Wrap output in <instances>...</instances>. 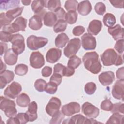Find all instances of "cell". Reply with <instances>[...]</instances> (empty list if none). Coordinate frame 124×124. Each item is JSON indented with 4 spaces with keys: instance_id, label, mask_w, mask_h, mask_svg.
<instances>
[{
    "instance_id": "cell-27",
    "label": "cell",
    "mask_w": 124,
    "mask_h": 124,
    "mask_svg": "<svg viewBox=\"0 0 124 124\" xmlns=\"http://www.w3.org/2000/svg\"><path fill=\"white\" fill-rule=\"evenodd\" d=\"M69 41V37L65 33H62L58 35L55 40L56 46L58 48H62Z\"/></svg>"
},
{
    "instance_id": "cell-40",
    "label": "cell",
    "mask_w": 124,
    "mask_h": 124,
    "mask_svg": "<svg viewBox=\"0 0 124 124\" xmlns=\"http://www.w3.org/2000/svg\"><path fill=\"white\" fill-rule=\"evenodd\" d=\"M18 124H25L29 121V118L26 113H19L15 117Z\"/></svg>"
},
{
    "instance_id": "cell-44",
    "label": "cell",
    "mask_w": 124,
    "mask_h": 124,
    "mask_svg": "<svg viewBox=\"0 0 124 124\" xmlns=\"http://www.w3.org/2000/svg\"><path fill=\"white\" fill-rule=\"evenodd\" d=\"M113 107V104L109 99H106L101 103L100 108L104 111H111Z\"/></svg>"
},
{
    "instance_id": "cell-31",
    "label": "cell",
    "mask_w": 124,
    "mask_h": 124,
    "mask_svg": "<svg viewBox=\"0 0 124 124\" xmlns=\"http://www.w3.org/2000/svg\"><path fill=\"white\" fill-rule=\"evenodd\" d=\"M103 22L105 26L110 27H112L116 22V20L114 15L111 13L106 14L103 18Z\"/></svg>"
},
{
    "instance_id": "cell-43",
    "label": "cell",
    "mask_w": 124,
    "mask_h": 124,
    "mask_svg": "<svg viewBox=\"0 0 124 124\" xmlns=\"http://www.w3.org/2000/svg\"><path fill=\"white\" fill-rule=\"evenodd\" d=\"M58 85L54 82L49 81L46 83L45 91L46 93L49 94H54L57 92Z\"/></svg>"
},
{
    "instance_id": "cell-17",
    "label": "cell",
    "mask_w": 124,
    "mask_h": 124,
    "mask_svg": "<svg viewBox=\"0 0 124 124\" xmlns=\"http://www.w3.org/2000/svg\"><path fill=\"white\" fill-rule=\"evenodd\" d=\"M100 83L103 86H108L111 84L115 80V75L113 72L109 71L101 73L98 76Z\"/></svg>"
},
{
    "instance_id": "cell-55",
    "label": "cell",
    "mask_w": 124,
    "mask_h": 124,
    "mask_svg": "<svg viewBox=\"0 0 124 124\" xmlns=\"http://www.w3.org/2000/svg\"><path fill=\"white\" fill-rule=\"evenodd\" d=\"M111 4L116 8H123L124 1L122 0H109Z\"/></svg>"
},
{
    "instance_id": "cell-12",
    "label": "cell",
    "mask_w": 124,
    "mask_h": 124,
    "mask_svg": "<svg viewBox=\"0 0 124 124\" xmlns=\"http://www.w3.org/2000/svg\"><path fill=\"white\" fill-rule=\"evenodd\" d=\"M100 123L93 119H88L87 117H84L81 114H77L74 116L71 117L70 118L65 119L62 122V124H96Z\"/></svg>"
},
{
    "instance_id": "cell-38",
    "label": "cell",
    "mask_w": 124,
    "mask_h": 124,
    "mask_svg": "<svg viewBox=\"0 0 124 124\" xmlns=\"http://www.w3.org/2000/svg\"><path fill=\"white\" fill-rule=\"evenodd\" d=\"M78 5V2L76 0H66L64 4V7L68 11H76L77 9Z\"/></svg>"
},
{
    "instance_id": "cell-48",
    "label": "cell",
    "mask_w": 124,
    "mask_h": 124,
    "mask_svg": "<svg viewBox=\"0 0 124 124\" xmlns=\"http://www.w3.org/2000/svg\"><path fill=\"white\" fill-rule=\"evenodd\" d=\"M13 35V34L2 31L0 32V40L3 42H11Z\"/></svg>"
},
{
    "instance_id": "cell-54",
    "label": "cell",
    "mask_w": 124,
    "mask_h": 124,
    "mask_svg": "<svg viewBox=\"0 0 124 124\" xmlns=\"http://www.w3.org/2000/svg\"><path fill=\"white\" fill-rule=\"evenodd\" d=\"M52 72V68L49 66H45L42 70L41 73L42 76L44 77H48L50 76Z\"/></svg>"
},
{
    "instance_id": "cell-50",
    "label": "cell",
    "mask_w": 124,
    "mask_h": 124,
    "mask_svg": "<svg viewBox=\"0 0 124 124\" xmlns=\"http://www.w3.org/2000/svg\"><path fill=\"white\" fill-rule=\"evenodd\" d=\"M124 39H120L116 42L114 45V48L120 54H122L124 52Z\"/></svg>"
},
{
    "instance_id": "cell-34",
    "label": "cell",
    "mask_w": 124,
    "mask_h": 124,
    "mask_svg": "<svg viewBox=\"0 0 124 124\" xmlns=\"http://www.w3.org/2000/svg\"><path fill=\"white\" fill-rule=\"evenodd\" d=\"M67 23L64 19H59L53 26V31L56 33L64 31L67 27Z\"/></svg>"
},
{
    "instance_id": "cell-47",
    "label": "cell",
    "mask_w": 124,
    "mask_h": 124,
    "mask_svg": "<svg viewBox=\"0 0 124 124\" xmlns=\"http://www.w3.org/2000/svg\"><path fill=\"white\" fill-rule=\"evenodd\" d=\"M64 118V115L62 112H59L57 114L52 117L50 121V124H61L62 120Z\"/></svg>"
},
{
    "instance_id": "cell-24",
    "label": "cell",
    "mask_w": 124,
    "mask_h": 124,
    "mask_svg": "<svg viewBox=\"0 0 124 124\" xmlns=\"http://www.w3.org/2000/svg\"><path fill=\"white\" fill-rule=\"evenodd\" d=\"M42 19L41 16L34 15L29 19V27L33 30L37 31L40 29L43 26Z\"/></svg>"
},
{
    "instance_id": "cell-33",
    "label": "cell",
    "mask_w": 124,
    "mask_h": 124,
    "mask_svg": "<svg viewBox=\"0 0 124 124\" xmlns=\"http://www.w3.org/2000/svg\"><path fill=\"white\" fill-rule=\"evenodd\" d=\"M124 115L119 113H114L106 122V124H123Z\"/></svg>"
},
{
    "instance_id": "cell-23",
    "label": "cell",
    "mask_w": 124,
    "mask_h": 124,
    "mask_svg": "<svg viewBox=\"0 0 124 124\" xmlns=\"http://www.w3.org/2000/svg\"><path fill=\"white\" fill-rule=\"evenodd\" d=\"M92 7L91 2L89 0H84L78 3L77 10L78 13L81 16H87L92 11Z\"/></svg>"
},
{
    "instance_id": "cell-2",
    "label": "cell",
    "mask_w": 124,
    "mask_h": 124,
    "mask_svg": "<svg viewBox=\"0 0 124 124\" xmlns=\"http://www.w3.org/2000/svg\"><path fill=\"white\" fill-rule=\"evenodd\" d=\"M14 101L10 100L6 97L0 96V109L4 111L6 117L11 118L16 116L17 110Z\"/></svg>"
},
{
    "instance_id": "cell-26",
    "label": "cell",
    "mask_w": 124,
    "mask_h": 124,
    "mask_svg": "<svg viewBox=\"0 0 124 124\" xmlns=\"http://www.w3.org/2000/svg\"><path fill=\"white\" fill-rule=\"evenodd\" d=\"M43 20L45 25L48 27H52L57 22V17L54 13L48 12L44 15Z\"/></svg>"
},
{
    "instance_id": "cell-9",
    "label": "cell",
    "mask_w": 124,
    "mask_h": 124,
    "mask_svg": "<svg viewBox=\"0 0 124 124\" xmlns=\"http://www.w3.org/2000/svg\"><path fill=\"white\" fill-rule=\"evenodd\" d=\"M22 91L21 85L16 81L13 82L5 89L4 91V95L11 99H15Z\"/></svg>"
},
{
    "instance_id": "cell-35",
    "label": "cell",
    "mask_w": 124,
    "mask_h": 124,
    "mask_svg": "<svg viewBox=\"0 0 124 124\" xmlns=\"http://www.w3.org/2000/svg\"><path fill=\"white\" fill-rule=\"evenodd\" d=\"M81 63V59L76 55H74L70 58L68 61L67 66L73 69L77 68Z\"/></svg>"
},
{
    "instance_id": "cell-28",
    "label": "cell",
    "mask_w": 124,
    "mask_h": 124,
    "mask_svg": "<svg viewBox=\"0 0 124 124\" xmlns=\"http://www.w3.org/2000/svg\"><path fill=\"white\" fill-rule=\"evenodd\" d=\"M23 9V7H17L14 9L8 10L5 13L6 16L11 21H12L15 18L21 15Z\"/></svg>"
},
{
    "instance_id": "cell-39",
    "label": "cell",
    "mask_w": 124,
    "mask_h": 124,
    "mask_svg": "<svg viewBox=\"0 0 124 124\" xmlns=\"http://www.w3.org/2000/svg\"><path fill=\"white\" fill-rule=\"evenodd\" d=\"M46 85V82L45 80L39 78L35 81L34 86L37 91L39 92H43L45 91Z\"/></svg>"
},
{
    "instance_id": "cell-59",
    "label": "cell",
    "mask_w": 124,
    "mask_h": 124,
    "mask_svg": "<svg viewBox=\"0 0 124 124\" xmlns=\"http://www.w3.org/2000/svg\"><path fill=\"white\" fill-rule=\"evenodd\" d=\"M124 63V60H123V55H119V57H118V60L117 61L116 64V66H118Z\"/></svg>"
},
{
    "instance_id": "cell-1",
    "label": "cell",
    "mask_w": 124,
    "mask_h": 124,
    "mask_svg": "<svg viewBox=\"0 0 124 124\" xmlns=\"http://www.w3.org/2000/svg\"><path fill=\"white\" fill-rule=\"evenodd\" d=\"M85 68L93 74L99 73L102 68V65L99 59L98 54L95 51L86 53L82 57Z\"/></svg>"
},
{
    "instance_id": "cell-21",
    "label": "cell",
    "mask_w": 124,
    "mask_h": 124,
    "mask_svg": "<svg viewBox=\"0 0 124 124\" xmlns=\"http://www.w3.org/2000/svg\"><path fill=\"white\" fill-rule=\"evenodd\" d=\"M102 24L101 21L94 19L90 22L87 29L88 33L91 35H96L101 31Z\"/></svg>"
},
{
    "instance_id": "cell-22",
    "label": "cell",
    "mask_w": 124,
    "mask_h": 124,
    "mask_svg": "<svg viewBox=\"0 0 124 124\" xmlns=\"http://www.w3.org/2000/svg\"><path fill=\"white\" fill-rule=\"evenodd\" d=\"M17 58L18 55L13 51L12 48L8 49L4 56V62L8 65H15L17 62Z\"/></svg>"
},
{
    "instance_id": "cell-13",
    "label": "cell",
    "mask_w": 124,
    "mask_h": 124,
    "mask_svg": "<svg viewBox=\"0 0 124 124\" xmlns=\"http://www.w3.org/2000/svg\"><path fill=\"white\" fill-rule=\"evenodd\" d=\"M81 44L86 50H94L96 46V38L91 34L85 33L81 36Z\"/></svg>"
},
{
    "instance_id": "cell-11",
    "label": "cell",
    "mask_w": 124,
    "mask_h": 124,
    "mask_svg": "<svg viewBox=\"0 0 124 124\" xmlns=\"http://www.w3.org/2000/svg\"><path fill=\"white\" fill-rule=\"evenodd\" d=\"M45 63L44 56L39 51L33 52L30 57V64L35 69H39L44 65Z\"/></svg>"
},
{
    "instance_id": "cell-61",
    "label": "cell",
    "mask_w": 124,
    "mask_h": 124,
    "mask_svg": "<svg viewBox=\"0 0 124 124\" xmlns=\"http://www.w3.org/2000/svg\"><path fill=\"white\" fill-rule=\"evenodd\" d=\"M0 73H2L5 70V69L6 68V65L2 62L1 59H0Z\"/></svg>"
},
{
    "instance_id": "cell-4",
    "label": "cell",
    "mask_w": 124,
    "mask_h": 124,
    "mask_svg": "<svg viewBox=\"0 0 124 124\" xmlns=\"http://www.w3.org/2000/svg\"><path fill=\"white\" fill-rule=\"evenodd\" d=\"M48 43V39L43 37H37L33 35L29 36L27 39L28 47L32 50H37L45 46Z\"/></svg>"
},
{
    "instance_id": "cell-25",
    "label": "cell",
    "mask_w": 124,
    "mask_h": 124,
    "mask_svg": "<svg viewBox=\"0 0 124 124\" xmlns=\"http://www.w3.org/2000/svg\"><path fill=\"white\" fill-rule=\"evenodd\" d=\"M37 104L35 101L30 103L28 106L26 113L28 114L30 122H33L37 118Z\"/></svg>"
},
{
    "instance_id": "cell-58",
    "label": "cell",
    "mask_w": 124,
    "mask_h": 124,
    "mask_svg": "<svg viewBox=\"0 0 124 124\" xmlns=\"http://www.w3.org/2000/svg\"><path fill=\"white\" fill-rule=\"evenodd\" d=\"M75 69H73L72 68H71L70 67H68V66L66 67V72L65 74V77H70L72 76V75H74L75 73Z\"/></svg>"
},
{
    "instance_id": "cell-60",
    "label": "cell",
    "mask_w": 124,
    "mask_h": 124,
    "mask_svg": "<svg viewBox=\"0 0 124 124\" xmlns=\"http://www.w3.org/2000/svg\"><path fill=\"white\" fill-rule=\"evenodd\" d=\"M6 124H18V123L16 119V118L14 117H11L8 120H7L6 122Z\"/></svg>"
},
{
    "instance_id": "cell-30",
    "label": "cell",
    "mask_w": 124,
    "mask_h": 124,
    "mask_svg": "<svg viewBox=\"0 0 124 124\" xmlns=\"http://www.w3.org/2000/svg\"><path fill=\"white\" fill-rule=\"evenodd\" d=\"M19 0H0V8L1 10H7L11 8H15L19 5Z\"/></svg>"
},
{
    "instance_id": "cell-15",
    "label": "cell",
    "mask_w": 124,
    "mask_h": 124,
    "mask_svg": "<svg viewBox=\"0 0 124 124\" xmlns=\"http://www.w3.org/2000/svg\"><path fill=\"white\" fill-rule=\"evenodd\" d=\"M124 80H118L114 84L112 89L113 97L118 100H124Z\"/></svg>"
},
{
    "instance_id": "cell-52",
    "label": "cell",
    "mask_w": 124,
    "mask_h": 124,
    "mask_svg": "<svg viewBox=\"0 0 124 124\" xmlns=\"http://www.w3.org/2000/svg\"><path fill=\"white\" fill-rule=\"evenodd\" d=\"M85 31V28L82 26H76L72 31L73 34L75 36H80Z\"/></svg>"
},
{
    "instance_id": "cell-7",
    "label": "cell",
    "mask_w": 124,
    "mask_h": 124,
    "mask_svg": "<svg viewBox=\"0 0 124 124\" xmlns=\"http://www.w3.org/2000/svg\"><path fill=\"white\" fill-rule=\"evenodd\" d=\"M24 37L20 34L17 33L13 35L11 43L12 44V48L17 55L21 54L25 50V45Z\"/></svg>"
},
{
    "instance_id": "cell-10",
    "label": "cell",
    "mask_w": 124,
    "mask_h": 124,
    "mask_svg": "<svg viewBox=\"0 0 124 124\" xmlns=\"http://www.w3.org/2000/svg\"><path fill=\"white\" fill-rule=\"evenodd\" d=\"M81 108L83 113L87 117H88L89 118H96L99 115V108L88 102H86L83 103L82 106Z\"/></svg>"
},
{
    "instance_id": "cell-5",
    "label": "cell",
    "mask_w": 124,
    "mask_h": 124,
    "mask_svg": "<svg viewBox=\"0 0 124 124\" xmlns=\"http://www.w3.org/2000/svg\"><path fill=\"white\" fill-rule=\"evenodd\" d=\"M119 55L112 48L107 49L101 55V61L105 66L116 65Z\"/></svg>"
},
{
    "instance_id": "cell-3",
    "label": "cell",
    "mask_w": 124,
    "mask_h": 124,
    "mask_svg": "<svg viewBox=\"0 0 124 124\" xmlns=\"http://www.w3.org/2000/svg\"><path fill=\"white\" fill-rule=\"evenodd\" d=\"M27 20L26 18L19 16L13 23L4 26L2 28V31L11 34L20 31H24L27 27Z\"/></svg>"
},
{
    "instance_id": "cell-37",
    "label": "cell",
    "mask_w": 124,
    "mask_h": 124,
    "mask_svg": "<svg viewBox=\"0 0 124 124\" xmlns=\"http://www.w3.org/2000/svg\"><path fill=\"white\" fill-rule=\"evenodd\" d=\"M28 71V67L27 65L23 63L17 64L15 68V74L18 76L25 75Z\"/></svg>"
},
{
    "instance_id": "cell-53",
    "label": "cell",
    "mask_w": 124,
    "mask_h": 124,
    "mask_svg": "<svg viewBox=\"0 0 124 124\" xmlns=\"http://www.w3.org/2000/svg\"><path fill=\"white\" fill-rule=\"evenodd\" d=\"M54 13L56 15L57 19H63L64 18L65 15L66 14L64 10L61 7L59 8L58 10H57L54 12Z\"/></svg>"
},
{
    "instance_id": "cell-45",
    "label": "cell",
    "mask_w": 124,
    "mask_h": 124,
    "mask_svg": "<svg viewBox=\"0 0 124 124\" xmlns=\"http://www.w3.org/2000/svg\"><path fill=\"white\" fill-rule=\"evenodd\" d=\"M111 113H124V104L121 103H117L113 104V107L111 110Z\"/></svg>"
},
{
    "instance_id": "cell-41",
    "label": "cell",
    "mask_w": 124,
    "mask_h": 124,
    "mask_svg": "<svg viewBox=\"0 0 124 124\" xmlns=\"http://www.w3.org/2000/svg\"><path fill=\"white\" fill-rule=\"evenodd\" d=\"M96 90V84L94 82H90L86 83L84 86V91L85 93L89 95L93 94Z\"/></svg>"
},
{
    "instance_id": "cell-19",
    "label": "cell",
    "mask_w": 124,
    "mask_h": 124,
    "mask_svg": "<svg viewBox=\"0 0 124 124\" xmlns=\"http://www.w3.org/2000/svg\"><path fill=\"white\" fill-rule=\"evenodd\" d=\"M15 75L13 71L5 70L2 73H0V88L2 89L7 84L10 83L13 80Z\"/></svg>"
},
{
    "instance_id": "cell-57",
    "label": "cell",
    "mask_w": 124,
    "mask_h": 124,
    "mask_svg": "<svg viewBox=\"0 0 124 124\" xmlns=\"http://www.w3.org/2000/svg\"><path fill=\"white\" fill-rule=\"evenodd\" d=\"M0 56H2L3 54V53L5 52L7 50V45L5 43L0 42Z\"/></svg>"
},
{
    "instance_id": "cell-18",
    "label": "cell",
    "mask_w": 124,
    "mask_h": 124,
    "mask_svg": "<svg viewBox=\"0 0 124 124\" xmlns=\"http://www.w3.org/2000/svg\"><path fill=\"white\" fill-rule=\"evenodd\" d=\"M62 55L61 49L57 48H51L49 49L46 54V60L47 62L54 63L58 62Z\"/></svg>"
},
{
    "instance_id": "cell-62",
    "label": "cell",
    "mask_w": 124,
    "mask_h": 124,
    "mask_svg": "<svg viewBox=\"0 0 124 124\" xmlns=\"http://www.w3.org/2000/svg\"><path fill=\"white\" fill-rule=\"evenodd\" d=\"M31 0H21V2L24 5H29L31 3Z\"/></svg>"
},
{
    "instance_id": "cell-16",
    "label": "cell",
    "mask_w": 124,
    "mask_h": 124,
    "mask_svg": "<svg viewBox=\"0 0 124 124\" xmlns=\"http://www.w3.org/2000/svg\"><path fill=\"white\" fill-rule=\"evenodd\" d=\"M47 0H33L31 4L32 10L35 15L41 16L43 18L46 13L44 8L46 7Z\"/></svg>"
},
{
    "instance_id": "cell-20",
    "label": "cell",
    "mask_w": 124,
    "mask_h": 124,
    "mask_svg": "<svg viewBox=\"0 0 124 124\" xmlns=\"http://www.w3.org/2000/svg\"><path fill=\"white\" fill-rule=\"evenodd\" d=\"M124 28L119 24L108 27V32L116 41L124 38Z\"/></svg>"
},
{
    "instance_id": "cell-51",
    "label": "cell",
    "mask_w": 124,
    "mask_h": 124,
    "mask_svg": "<svg viewBox=\"0 0 124 124\" xmlns=\"http://www.w3.org/2000/svg\"><path fill=\"white\" fill-rule=\"evenodd\" d=\"M62 76L58 74L53 73L49 79V81L52 82L59 86L62 82Z\"/></svg>"
},
{
    "instance_id": "cell-49",
    "label": "cell",
    "mask_w": 124,
    "mask_h": 124,
    "mask_svg": "<svg viewBox=\"0 0 124 124\" xmlns=\"http://www.w3.org/2000/svg\"><path fill=\"white\" fill-rule=\"evenodd\" d=\"M11 21L6 16L5 13H1L0 14V29H1L4 26L10 24Z\"/></svg>"
},
{
    "instance_id": "cell-36",
    "label": "cell",
    "mask_w": 124,
    "mask_h": 124,
    "mask_svg": "<svg viewBox=\"0 0 124 124\" xmlns=\"http://www.w3.org/2000/svg\"><path fill=\"white\" fill-rule=\"evenodd\" d=\"M61 1L59 0H47L46 8L50 11L55 12L57 10L61 7Z\"/></svg>"
},
{
    "instance_id": "cell-56",
    "label": "cell",
    "mask_w": 124,
    "mask_h": 124,
    "mask_svg": "<svg viewBox=\"0 0 124 124\" xmlns=\"http://www.w3.org/2000/svg\"><path fill=\"white\" fill-rule=\"evenodd\" d=\"M117 78L119 80H124V67L119 68L116 71Z\"/></svg>"
},
{
    "instance_id": "cell-29",
    "label": "cell",
    "mask_w": 124,
    "mask_h": 124,
    "mask_svg": "<svg viewBox=\"0 0 124 124\" xmlns=\"http://www.w3.org/2000/svg\"><path fill=\"white\" fill-rule=\"evenodd\" d=\"M16 104L20 107H27L30 103V98L28 94L25 93L20 94L16 98Z\"/></svg>"
},
{
    "instance_id": "cell-46",
    "label": "cell",
    "mask_w": 124,
    "mask_h": 124,
    "mask_svg": "<svg viewBox=\"0 0 124 124\" xmlns=\"http://www.w3.org/2000/svg\"><path fill=\"white\" fill-rule=\"evenodd\" d=\"M94 10L98 15L102 16L106 12V6L103 2H98L95 5Z\"/></svg>"
},
{
    "instance_id": "cell-6",
    "label": "cell",
    "mask_w": 124,
    "mask_h": 124,
    "mask_svg": "<svg viewBox=\"0 0 124 124\" xmlns=\"http://www.w3.org/2000/svg\"><path fill=\"white\" fill-rule=\"evenodd\" d=\"M81 46L80 40L78 38L71 39L63 50L64 55L67 58L75 55L80 49Z\"/></svg>"
},
{
    "instance_id": "cell-32",
    "label": "cell",
    "mask_w": 124,
    "mask_h": 124,
    "mask_svg": "<svg viewBox=\"0 0 124 124\" xmlns=\"http://www.w3.org/2000/svg\"><path fill=\"white\" fill-rule=\"evenodd\" d=\"M64 19L67 23L69 24H75L78 19V13L76 11H68L65 14Z\"/></svg>"
},
{
    "instance_id": "cell-42",
    "label": "cell",
    "mask_w": 124,
    "mask_h": 124,
    "mask_svg": "<svg viewBox=\"0 0 124 124\" xmlns=\"http://www.w3.org/2000/svg\"><path fill=\"white\" fill-rule=\"evenodd\" d=\"M53 68H54L53 73L58 74L59 75H60L62 77L65 76L66 67H65L63 64L58 63L54 65Z\"/></svg>"
},
{
    "instance_id": "cell-14",
    "label": "cell",
    "mask_w": 124,
    "mask_h": 124,
    "mask_svg": "<svg viewBox=\"0 0 124 124\" xmlns=\"http://www.w3.org/2000/svg\"><path fill=\"white\" fill-rule=\"evenodd\" d=\"M80 110V106L79 103L75 102H70L63 105L61 112L67 116H71L74 114L78 113Z\"/></svg>"
},
{
    "instance_id": "cell-8",
    "label": "cell",
    "mask_w": 124,
    "mask_h": 124,
    "mask_svg": "<svg viewBox=\"0 0 124 124\" xmlns=\"http://www.w3.org/2000/svg\"><path fill=\"white\" fill-rule=\"evenodd\" d=\"M61 101L56 97H52L46 107V111L50 116L53 117L60 111Z\"/></svg>"
}]
</instances>
